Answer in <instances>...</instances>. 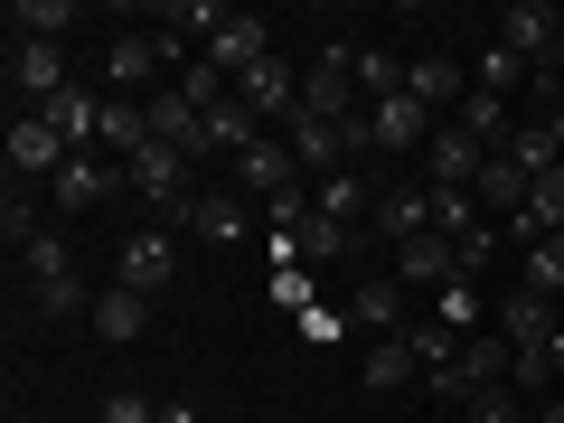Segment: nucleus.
<instances>
[{"label":"nucleus","instance_id":"obj_1","mask_svg":"<svg viewBox=\"0 0 564 423\" xmlns=\"http://www.w3.org/2000/svg\"><path fill=\"white\" fill-rule=\"evenodd\" d=\"M132 198V161H113V151H76V161L47 180V207L57 217H95V207Z\"/></svg>","mask_w":564,"mask_h":423},{"label":"nucleus","instance_id":"obj_2","mask_svg":"<svg viewBox=\"0 0 564 423\" xmlns=\"http://www.w3.org/2000/svg\"><path fill=\"white\" fill-rule=\"evenodd\" d=\"M302 113L321 122H358L367 95H358V47H321V57L302 66Z\"/></svg>","mask_w":564,"mask_h":423},{"label":"nucleus","instance_id":"obj_3","mask_svg":"<svg viewBox=\"0 0 564 423\" xmlns=\"http://www.w3.org/2000/svg\"><path fill=\"white\" fill-rule=\"evenodd\" d=\"M0 161H10V180H20V188H47L66 161H76V151L57 141V122H47V113H10V141H0Z\"/></svg>","mask_w":564,"mask_h":423},{"label":"nucleus","instance_id":"obj_4","mask_svg":"<svg viewBox=\"0 0 564 423\" xmlns=\"http://www.w3.org/2000/svg\"><path fill=\"white\" fill-rule=\"evenodd\" d=\"M66 47H47V39H10V95H20V113H47V104L66 95Z\"/></svg>","mask_w":564,"mask_h":423},{"label":"nucleus","instance_id":"obj_5","mask_svg":"<svg viewBox=\"0 0 564 423\" xmlns=\"http://www.w3.org/2000/svg\"><path fill=\"white\" fill-rule=\"evenodd\" d=\"M395 282H404V292H452V282H462V245H452L443 226L404 236L395 245Z\"/></svg>","mask_w":564,"mask_h":423},{"label":"nucleus","instance_id":"obj_6","mask_svg":"<svg viewBox=\"0 0 564 423\" xmlns=\"http://www.w3.org/2000/svg\"><path fill=\"white\" fill-rule=\"evenodd\" d=\"M236 104H245L254 122H282V132H292V113H302V66H282V57L245 66V76H236Z\"/></svg>","mask_w":564,"mask_h":423},{"label":"nucleus","instance_id":"obj_7","mask_svg":"<svg viewBox=\"0 0 564 423\" xmlns=\"http://www.w3.org/2000/svg\"><path fill=\"white\" fill-rule=\"evenodd\" d=\"M113 282L122 292H141V302H161L170 282H180V254H170V226H151V236H132L113 254Z\"/></svg>","mask_w":564,"mask_h":423},{"label":"nucleus","instance_id":"obj_8","mask_svg":"<svg viewBox=\"0 0 564 423\" xmlns=\"http://www.w3.org/2000/svg\"><path fill=\"white\" fill-rule=\"evenodd\" d=\"M198 57H207V66H217V76H226V85H236V76H245V66H263V57H273V29H263V20H254V10H226V29H217V39H207V47H198Z\"/></svg>","mask_w":564,"mask_h":423},{"label":"nucleus","instance_id":"obj_9","mask_svg":"<svg viewBox=\"0 0 564 423\" xmlns=\"http://www.w3.org/2000/svg\"><path fill=\"white\" fill-rule=\"evenodd\" d=\"M489 321H499V339L508 348H518V358H536V348H555V302H545V292H527V282H518V292H508V302L499 311H489Z\"/></svg>","mask_w":564,"mask_h":423},{"label":"nucleus","instance_id":"obj_10","mask_svg":"<svg viewBox=\"0 0 564 423\" xmlns=\"http://www.w3.org/2000/svg\"><path fill=\"white\" fill-rule=\"evenodd\" d=\"M480 161H489V151L462 132V122H433V141H423V180H433V188H470Z\"/></svg>","mask_w":564,"mask_h":423},{"label":"nucleus","instance_id":"obj_11","mask_svg":"<svg viewBox=\"0 0 564 423\" xmlns=\"http://www.w3.org/2000/svg\"><path fill=\"white\" fill-rule=\"evenodd\" d=\"M499 47L527 57V66H545L564 47V29H555V10H536V0H508V10H499Z\"/></svg>","mask_w":564,"mask_h":423},{"label":"nucleus","instance_id":"obj_12","mask_svg":"<svg viewBox=\"0 0 564 423\" xmlns=\"http://www.w3.org/2000/svg\"><path fill=\"white\" fill-rule=\"evenodd\" d=\"M423 141H433V113H423L414 95L367 104V151H423Z\"/></svg>","mask_w":564,"mask_h":423},{"label":"nucleus","instance_id":"obj_13","mask_svg":"<svg viewBox=\"0 0 564 423\" xmlns=\"http://www.w3.org/2000/svg\"><path fill=\"white\" fill-rule=\"evenodd\" d=\"M404 95H414L423 113H443V104H452V113H462L470 76H462V57H443V47H433V57H414V66H404Z\"/></svg>","mask_w":564,"mask_h":423},{"label":"nucleus","instance_id":"obj_14","mask_svg":"<svg viewBox=\"0 0 564 423\" xmlns=\"http://www.w3.org/2000/svg\"><path fill=\"white\" fill-rule=\"evenodd\" d=\"M236 188H254V198H282V188H302V161H292V141L263 132L254 151L236 161Z\"/></svg>","mask_w":564,"mask_h":423},{"label":"nucleus","instance_id":"obj_15","mask_svg":"<svg viewBox=\"0 0 564 423\" xmlns=\"http://www.w3.org/2000/svg\"><path fill=\"white\" fill-rule=\"evenodd\" d=\"M29 321H47V329L95 321V282H85V273H66V282H29Z\"/></svg>","mask_w":564,"mask_h":423},{"label":"nucleus","instance_id":"obj_16","mask_svg":"<svg viewBox=\"0 0 564 423\" xmlns=\"http://www.w3.org/2000/svg\"><path fill=\"white\" fill-rule=\"evenodd\" d=\"M47 122H57L66 151H95V141H104V104H95V85H66V95L47 104Z\"/></svg>","mask_w":564,"mask_h":423},{"label":"nucleus","instance_id":"obj_17","mask_svg":"<svg viewBox=\"0 0 564 423\" xmlns=\"http://www.w3.org/2000/svg\"><path fill=\"white\" fill-rule=\"evenodd\" d=\"M377 226L386 245H404V236H423V226H433V188H377Z\"/></svg>","mask_w":564,"mask_h":423},{"label":"nucleus","instance_id":"obj_18","mask_svg":"<svg viewBox=\"0 0 564 423\" xmlns=\"http://www.w3.org/2000/svg\"><path fill=\"white\" fill-rule=\"evenodd\" d=\"M452 122H462V132L480 141V151H499V141L518 132V104H508V95H489V85H470V95H462V113H452Z\"/></svg>","mask_w":564,"mask_h":423},{"label":"nucleus","instance_id":"obj_19","mask_svg":"<svg viewBox=\"0 0 564 423\" xmlns=\"http://www.w3.org/2000/svg\"><path fill=\"white\" fill-rule=\"evenodd\" d=\"M188 236H245V198H236V180H207L198 198H188Z\"/></svg>","mask_w":564,"mask_h":423},{"label":"nucleus","instance_id":"obj_20","mask_svg":"<svg viewBox=\"0 0 564 423\" xmlns=\"http://www.w3.org/2000/svg\"><path fill=\"white\" fill-rule=\"evenodd\" d=\"M47 217H57L47 188H20V180H10V198H0V236H10V254H29V245L47 236Z\"/></svg>","mask_w":564,"mask_h":423},{"label":"nucleus","instance_id":"obj_21","mask_svg":"<svg viewBox=\"0 0 564 423\" xmlns=\"http://www.w3.org/2000/svg\"><path fill=\"white\" fill-rule=\"evenodd\" d=\"M339 254H358V226H339V217L311 207V217L292 226V263H339Z\"/></svg>","mask_w":564,"mask_h":423},{"label":"nucleus","instance_id":"obj_22","mask_svg":"<svg viewBox=\"0 0 564 423\" xmlns=\"http://www.w3.org/2000/svg\"><path fill=\"white\" fill-rule=\"evenodd\" d=\"M527 188H536V180H527V170L508 161V151H489V161H480V180H470V198H480V207H499V217H518V207H527Z\"/></svg>","mask_w":564,"mask_h":423},{"label":"nucleus","instance_id":"obj_23","mask_svg":"<svg viewBox=\"0 0 564 423\" xmlns=\"http://www.w3.org/2000/svg\"><path fill=\"white\" fill-rule=\"evenodd\" d=\"M141 321H151V302H141V292H122V282H104L95 292V339H141Z\"/></svg>","mask_w":564,"mask_h":423},{"label":"nucleus","instance_id":"obj_24","mask_svg":"<svg viewBox=\"0 0 564 423\" xmlns=\"http://www.w3.org/2000/svg\"><path fill=\"white\" fill-rule=\"evenodd\" d=\"M76 20H85L76 0H10V29H20V39H47V47H66Z\"/></svg>","mask_w":564,"mask_h":423},{"label":"nucleus","instance_id":"obj_25","mask_svg":"<svg viewBox=\"0 0 564 423\" xmlns=\"http://www.w3.org/2000/svg\"><path fill=\"white\" fill-rule=\"evenodd\" d=\"M348 321L358 329H404V282H358L348 292Z\"/></svg>","mask_w":564,"mask_h":423},{"label":"nucleus","instance_id":"obj_26","mask_svg":"<svg viewBox=\"0 0 564 423\" xmlns=\"http://www.w3.org/2000/svg\"><path fill=\"white\" fill-rule=\"evenodd\" d=\"M20 273H29V282H66V273H85V263H76V236H66V226H47V236L20 254Z\"/></svg>","mask_w":564,"mask_h":423},{"label":"nucleus","instance_id":"obj_27","mask_svg":"<svg viewBox=\"0 0 564 423\" xmlns=\"http://www.w3.org/2000/svg\"><path fill=\"white\" fill-rule=\"evenodd\" d=\"M367 386H423V358H414V339H404V329L367 348Z\"/></svg>","mask_w":564,"mask_h":423},{"label":"nucleus","instance_id":"obj_28","mask_svg":"<svg viewBox=\"0 0 564 423\" xmlns=\"http://www.w3.org/2000/svg\"><path fill=\"white\" fill-rule=\"evenodd\" d=\"M170 95H180V104H188V113H217V104H226V95H236V85H226V76H217V66H207V57H188V66H180V76H170Z\"/></svg>","mask_w":564,"mask_h":423},{"label":"nucleus","instance_id":"obj_29","mask_svg":"<svg viewBox=\"0 0 564 423\" xmlns=\"http://www.w3.org/2000/svg\"><path fill=\"white\" fill-rule=\"evenodd\" d=\"M527 292H545V302H564V236H536V245H527Z\"/></svg>","mask_w":564,"mask_h":423},{"label":"nucleus","instance_id":"obj_30","mask_svg":"<svg viewBox=\"0 0 564 423\" xmlns=\"http://www.w3.org/2000/svg\"><path fill=\"white\" fill-rule=\"evenodd\" d=\"M321 217H339V226L377 217V198H367V180H358V170H339V180H321Z\"/></svg>","mask_w":564,"mask_h":423},{"label":"nucleus","instance_id":"obj_31","mask_svg":"<svg viewBox=\"0 0 564 423\" xmlns=\"http://www.w3.org/2000/svg\"><path fill=\"white\" fill-rule=\"evenodd\" d=\"M433 321H443V329H462V339H480V321H489V302H480V282H452L443 302H433Z\"/></svg>","mask_w":564,"mask_h":423},{"label":"nucleus","instance_id":"obj_32","mask_svg":"<svg viewBox=\"0 0 564 423\" xmlns=\"http://www.w3.org/2000/svg\"><path fill=\"white\" fill-rule=\"evenodd\" d=\"M273 311H321V292H311V263H273Z\"/></svg>","mask_w":564,"mask_h":423},{"label":"nucleus","instance_id":"obj_33","mask_svg":"<svg viewBox=\"0 0 564 423\" xmlns=\"http://www.w3.org/2000/svg\"><path fill=\"white\" fill-rule=\"evenodd\" d=\"M433 226H443L452 245H462V236H480V207H470V188H433Z\"/></svg>","mask_w":564,"mask_h":423},{"label":"nucleus","instance_id":"obj_34","mask_svg":"<svg viewBox=\"0 0 564 423\" xmlns=\"http://www.w3.org/2000/svg\"><path fill=\"white\" fill-rule=\"evenodd\" d=\"M470 423H527V395L518 386H480L470 395Z\"/></svg>","mask_w":564,"mask_h":423},{"label":"nucleus","instance_id":"obj_35","mask_svg":"<svg viewBox=\"0 0 564 423\" xmlns=\"http://www.w3.org/2000/svg\"><path fill=\"white\" fill-rule=\"evenodd\" d=\"M95 423H161V404L132 395V386H113V395H95Z\"/></svg>","mask_w":564,"mask_h":423},{"label":"nucleus","instance_id":"obj_36","mask_svg":"<svg viewBox=\"0 0 564 423\" xmlns=\"http://www.w3.org/2000/svg\"><path fill=\"white\" fill-rule=\"evenodd\" d=\"M292 329H302V339H311V348H329V339H339V311H329V302H321V311H302V321H292Z\"/></svg>","mask_w":564,"mask_h":423},{"label":"nucleus","instance_id":"obj_37","mask_svg":"<svg viewBox=\"0 0 564 423\" xmlns=\"http://www.w3.org/2000/svg\"><path fill=\"white\" fill-rule=\"evenodd\" d=\"M161 423H207V414H198V404L180 395V404H161Z\"/></svg>","mask_w":564,"mask_h":423},{"label":"nucleus","instance_id":"obj_38","mask_svg":"<svg viewBox=\"0 0 564 423\" xmlns=\"http://www.w3.org/2000/svg\"><path fill=\"white\" fill-rule=\"evenodd\" d=\"M545 367H555V377H564V329H555V348H545Z\"/></svg>","mask_w":564,"mask_h":423},{"label":"nucleus","instance_id":"obj_39","mask_svg":"<svg viewBox=\"0 0 564 423\" xmlns=\"http://www.w3.org/2000/svg\"><path fill=\"white\" fill-rule=\"evenodd\" d=\"M536 423H564V404H545V414H536Z\"/></svg>","mask_w":564,"mask_h":423},{"label":"nucleus","instance_id":"obj_40","mask_svg":"<svg viewBox=\"0 0 564 423\" xmlns=\"http://www.w3.org/2000/svg\"><path fill=\"white\" fill-rule=\"evenodd\" d=\"M555 151H564V104H555Z\"/></svg>","mask_w":564,"mask_h":423},{"label":"nucleus","instance_id":"obj_41","mask_svg":"<svg viewBox=\"0 0 564 423\" xmlns=\"http://www.w3.org/2000/svg\"><path fill=\"white\" fill-rule=\"evenodd\" d=\"M555 29H564V10H555Z\"/></svg>","mask_w":564,"mask_h":423},{"label":"nucleus","instance_id":"obj_42","mask_svg":"<svg viewBox=\"0 0 564 423\" xmlns=\"http://www.w3.org/2000/svg\"><path fill=\"white\" fill-rule=\"evenodd\" d=\"M273 423H292V414H273Z\"/></svg>","mask_w":564,"mask_h":423},{"label":"nucleus","instance_id":"obj_43","mask_svg":"<svg viewBox=\"0 0 564 423\" xmlns=\"http://www.w3.org/2000/svg\"><path fill=\"white\" fill-rule=\"evenodd\" d=\"M207 423H217V414H207Z\"/></svg>","mask_w":564,"mask_h":423}]
</instances>
